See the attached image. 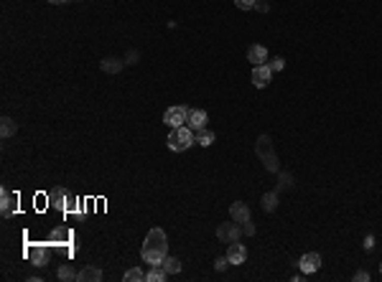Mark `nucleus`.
Returning a JSON list of instances; mask_svg holds the SVG:
<instances>
[{
	"label": "nucleus",
	"mask_w": 382,
	"mask_h": 282,
	"mask_svg": "<svg viewBox=\"0 0 382 282\" xmlns=\"http://www.w3.org/2000/svg\"><path fill=\"white\" fill-rule=\"evenodd\" d=\"M140 257H143V262L150 264V267L161 264V262L168 257V239H166V231H163V229L155 226V229L148 231V236H145V241H143V249H140Z\"/></svg>",
	"instance_id": "nucleus-1"
},
{
	"label": "nucleus",
	"mask_w": 382,
	"mask_h": 282,
	"mask_svg": "<svg viewBox=\"0 0 382 282\" xmlns=\"http://www.w3.org/2000/svg\"><path fill=\"white\" fill-rule=\"evenodd\" d=\"M255 153H258L260 163H263V165H265L270 173H278V170H280V163H278V155H275V148H273V140H270V135H260V137H258Z\"/></svg>",
	"instance_id": "nucleus-2"
},
{
	"label": "nucleus",
	"mask_w": 382,
	"mask_h": 282,
	"mask_svg": "<svg viewBox=\"0 0 382 282\" xmlns=\"http://www.w3.org/2000/svg\"><path fill=\"white\" fill-rule=\"evenodd\" d=\"M194 143H197V132L191 130L188 125L171 127V132H168V148H171V150L181 153V150H188Z\"/></svg>",
	"instance_id": "nucleus-3"
},
{
	"label": "nucleus",
	"mask_w": 382,
	"mask_h": 282,
	"mask_svg": "<svg viewBox=\"0 0 382 282\" xmlns=\"http://www.w3.org/2000/svg\"><path fill=\"white\" fill-rule=\"evenodd\" d=\"M188 110H191V107H183V104L168 107V110L163 112V122H166L168 127H181V125H186V120H188Z\"/></svg>",
	"instance_id": "nucleus-4"
},
{
	"label": "nucleus",
	"mask_w": 382,
	"mask_h": 282,
	"mask_svg": "<svg viewBox=\"0 0 382 282\" xmlns=\"http://www.w3.org/2000/svg\"><path fill=\"white\" fill-rule=\"evenodd\" d=\"M16 208H18V196L11 193L8 188H0V214H3V216H13Z\"/></svg>",
	"instance_id": "nucleus-5"
},
{
	"label": "nucleus",
	"mask_w": 382,
	"mask_h": 282,
	"mask_svg": "<svg viewBox=\"0 0 382 282\" xmlns=\"http://www.w3.org/2000/svg\"><path fill=\"white\" fill-rule=\"evenodd\" d=\"M217 236H219V241H225V244L240 241V226H237V221L219 224V229H217Z\"/></svg>",
	"instance_id": "nucleus-6"
},
{
	"label": "nucleus",
	"mask_w": 382,
	"mask_h": 282,
	"mask_svg": "<svg viewBox=\"0 0 382 282\" xmlns=\"http://www.w3.org/2000/svg\"><path fill=\"white\" fill-rule=\"evenodd\" d=\"M270 79H273V69L268 66V64H260V66H255L252 69V84L255 87H268L270 84Z\"/></svg>",
	"instance_id": "nucleus-7"
},
{
	"label": "nucleus",
	"mask_w": 382,
	"mask_h": 282,
	"mask_svg": "<svg viewBox=\"0 0 382 282\" xmlns=\"http://www.w3.org/2000/svg\"><path fill=\"white\" fill-rule=\"evenodd\" d=\"M26 257H28L36 267H46V262H49V249H46L44 244H36V246H28V249H26Z\"/></svg>",
	"instance_id": "nucleus-8"
},
{
	"label": "nucleus",
	"mask_w": 382,
	"mask_h": 282,
	"mask_svg": "<svg viewBox=\"0 0 382 282\" xmlns=\"http://www.w3.org/2000/svg\"><path fill=\"white\" fill-rule=\"evenodd\" d=\"M298 267H301V272L313 274V272L321 267V254H319V252H308V254H303V257H301V262H298Z\"/></svg>",
	"instance_id": "nucleus-9"
},
{
	"label": "nucleus",
	"mask_w": 382,
	"mask_h": 282,
	"mask_svg": "<svg viewBox=\"0 0 382 282\" xmlns=\"http://www.w3.org/2000/svg\"><path fill=\"white\" fill-rule=\"evenodd\" d=\"M207 122H209V117H207V112L204 110H188V120H186V125L194 130V132H199V130H204L207 127Z\"/></svg>",
	"instance_id": "nucleus-10"
},
{
	"label": "nucleus",
	"mask_w": 382,
	"mask_h": 282,
	"mask_svg": "<svg viewBox=\"0 0 382 282\" xmlns=\"http://www.w3.org/2000/svg\"><path fill=\"white\" fill-rule=\"evenodd\" d=\"M230 216H232V221L245 224V221H250V206L242 203V201H235V203L230 206Z\"/></svg>",
	"instance_id": "nucleus-11"
},
{
	"label": "nucleus",
	"mask_w": 382,
	"mask_h": 282,
	"mask_svg": "<svg viewBox=\"0 0 382 282\" xmlns=\"http://www.w3.org/2000/svg\"><path fill=\"white\" fill-rule=\"evenodd\" d=\"M49 203L59 211H67V203H69V191L67 188H56L49 193Z\"/></svg>",
	"instance_id": "nucleus-12"
},
{
	"label": "nucleus",
	"mask_w": 382,
	"mask_h": 282,
	"mask_svg": "<svg viewBox=\"0 0 382 282\" xmlns=\"http://www.w3.org/2000/svg\"><path fill=\"white\" fill-rule=\"evenodd\" d=\"M247 61H252V66L265 64V61H268V49H265V46H260V44L250 46V49H247Z\"/></svg>",
	"instance_id": "nucleus-13"
},
{
	"label": "nucleus",
	"mask_w": 382,
	"mask_h": 282,
	"mask_svg": "<svg viewBox=\"0 0 382 282\" xmlns=\"http://www.w3.org/2000/svg\"><path fill=\"white\" fill-rule=\"evenodd\" d=\"M227 259H230V264H242V262L247 259V249H245L242 244L232 241L230 249H227Z\"/></svg>",
	"instance_id": "nucleus-14"
},
{
	"label": "nucleus",
	"mask_w": 382,
	"mask_h": 282,
	"mask_svg": "<svg viewBox=\"0 0 382 282\" xmlns=\"http://www.w3.org/2000/svg\"><path fill=\"white\" fill-rule=\"evenodd\" d=\"M102 279V269L97 264H87L79 274H77V282H100Z\"/></svg>",
	"instance_id": "nucleus-15"
},
{
	"label": "nucleus",
	"mask_w": 382,
	"mask_h": 282,
	"mask_svg": "<svg viewBox=\"0 0 382 282\" xmlns=\"http://www.w3.org/2000/svg\"><path fill=\"white\" fill-rule=\"evenodd\" d=\"M122 66H125V61H122V59H115V56H107V59L100 61V69H102L105 74H120Z\"/></svg>",
	"instance_id": "nucleus-16"
},
{
	"label": "nucleus",
	"mask_w": 382,
	"mask_h": 282,
	"mask_svg": "<svg viewBox=\"0 0 382 282\" xmlns=\"http://www.w3.org/2000/svg\"><path fill=\"white\" fill-rule=\"evenodd\" d=\"M16 132H18V125H16L13 117H3V120H0V135H3V137H13Z\"/></svg>",
	"instance_id": "nucleus-17"
},
{
	"label": "nucleus",
	"mask_w": 382,
	"mask_h": 282,
	"mask_svg": "<svg viewBox=\"0 0 382 282\" xmlns=\"http://www.w3.org/2000/svg\"><path fill=\"white\" fill-rule=\"evenodd\" d=\"M77 269L72 267V264H59V269H56V277L61 279V282H72V279H77Z\"/></svg>",
	"instance_id": "nucleus-18"
},
{
	"label": "nucleus",
	"mask_w": 382,
	"mask_h": 282,
	"mask_svg": "<svg viewBox=\"0 0 382 282\" xmlns=\"http://www.w3.org/2000/svg\"><path fill=\"white\" fill-rule=\"evenodd\" d=\"M168 277V272L161 267V264H155V267H150V272L145 274V282H163Z\"/></svg>",
	"instance_id": "nucleus-19"
},
{
	"label": "nucleus",
	"mask_w": 382,
	"mask_h": 282,
	"mask_svg": "<svg viewBox=\"0 0 382 282\" xmlns=\"http://www.w3.org/2000/svg\"><path fill=\"white\" fill-rule=\"evenodd\" d=\"M161 267H163L168 274H178V272H181V262H178L176 257H166V259L161 262Z\"/></svg>",
	"instance_id": "nucleus-20"
},
{
	"label": "nucleus",
	"mask_w": 382,
	"mask_h": 282,
	"mask_svg": "<svg viewBox=\"0 0 382 282\" xmlns=\"http://www.w3.org/2000/svg\"><path fill=\"white\" fill-rule=\"evenodd\" d=\"M197 143H199L202 148H209V145L214 143V132H212V130H207V127H204V130H199V132H197Z\"/></svg>",
	"instance_id": "nucleus-21"
},
{
	"label": "nucleus",
	"mask_w": 382,
	"mask_h": 282,
	"mask_svg": "<svg viewBox=\"0 0 382 282\" xmlns=\"http://www.w3.org/2000/svg\"><path fill=\"white\" fill-rule=\"evenodd\" d=\"M275 206H278V191H268L263 196V208L265 211H275Z\"/></svg>",
	"instance_id": "nucleus-22"
},
{
	"label": "nucleus",
	"mask_w": 382,
	"mask_h": 282,
	"mask_svg": "<svg viewBox=\"0 0 382 282\" xmlns=\"http://www.w3.org/2000/svg\"><path fill=\"white\" fill-rule=\"evenodd\" d=\"M143 279H145V274H143L140 267H133V269L125 272V282H143Z\"/></svg>",
	"instance_id": "nucleus-23"
},
{
	"label": "nucleus",
	"mask_w": 382,
	"mask_h": 282,
	"mask_svg": "<svg viewBox=\"0 0 382 282\" xmlns=\"http://www.w3.org/2000/svg\"><path fill=\"white\" fill-rule=\"evenodd\" d=\"M235 6L242 8V11H252V8L258 6V0H235Z\"/></svg>",
	"instance_id": "nucleus-24"
},
{
	"label": "nucleus",
	"mask_w": 382,
	"mask_h": 282,
	"mask_svg": "<svg viewBox=\"0 0 382 282\" xmlns=\"http://www.w3.org/2000/svg\"><path fill=\"white\" fill-rule=\"evenodd\" d=\"M268 66H270V69H273V72H283V66H285V61H283V59H280V56H275V59H273V61H270V64H268Z\"/></svg>",
	"instance_id": "nucleus-25"
},
{
	"label": "nucleus",
	"mask_w": 382,
	"mask_h": 282,
	"mask_svg": "<svg viewBox=\"0 0 382 282\" xmlns=\"http://www.w3.org/2000/svg\"><path fill=\"white\" fill-rule=\"evenodd\" d=\"M293 186V175L291 173H280V188H291Z\"/></svg>",
	"instance_id": "nucleus-26"
},
{
	"label": "nucleus",
	"mask_w": 382,
	"mask_h": 282,
	"mask_svg": "<svg viewBox=\"0 0 382 282\" xmlns=\"http://www.w3.org/2000/svg\"><path fill=\"white\" fill-rule=\"evenodd\" d=\"M227 267H230V259H227V257H219V259L214 262V269H217V272H222V269H227Z\"/></svg>",
	"instance_id": "nucleus-27"
},
{
	"label": "nucleus",
	"mask_w": 382,
	"mask_h": 282,
	"mask_svg": "<svg viewBox=\"0 0 382 282\" xmlns=\"http://www.w3.org/2000/svg\"><path fill=\"white\" fill-rule=\"evenodd\" d=\"M138 51H128V56H125V64H138Z\"/></svg>",
	"instance_id": "nucleus-28"
},
{
	"label": "nucleus",
	"mask_w": 382,
	"mask_h": 282,
	"mask_svg": "<svg viewBox=\"0 0 382 282\" xmlns=\"http://www.w3.org/2000/svg\"><path fill=\"white\" fill-rule=\"evenodd\" d=\"M67 211H69V214H74V211H79V203H77V201H74L72 196H69V203H67Z\"/></svg>",
	"instance_id": "nucleus-29"
},
{
	"label": "nucleus",
	"mask_w": 382,
	"mask_h": 282,
	"mask_svg": "<svg viewBox=\"0 0 382 282\" xmlns=\"http://www.w3.org/2000/svg\"><path fill=\"white\" fill-rule=\"evenodd\" d=\"M242 231H245L247 236H252V234H255V226H252L250 221H245V224H242Z\"/></svg>",
	"instance_id": "nucleus-30"
},
{
	"label": "nucleus",
	"mask_w": 382,
	"mask_h": 282,
	"mask_svg": "<svg viewBox=\"0 0 382 282\" xmlns=\"http://www.w3.org/2000/svg\"><path fill=\"white\" fill-rule=\"evenodd\" d=\"M354 279H357V282H367V279H369V274H367L364 269H359V272L354 274Z\"/></svg>",
	"instance_id": "nucleus-31"
},
{
	"label": "nucleus",
	"mask_w": 382,
	"mask_h": 282,
	"mask_svg": "<svg viewBox=\"0 0 382 282\" xmlns=\"http://www.w3.org/2000/svg\"><path fill=\"white\" fill-rule=\"evenodd\" d=\"M255 8H258V11H263V13H268V11H270V6H268V3H260V0H258V6H255Z\"/></svg>",
	"instance_id": "nucleus-32"
},
{
	"label": "nucleus",
	"mask_w": 382,
	"mask_h": 282,
	"mask_svg": "<svg viewBox=\"0 0 382 282\" xmlns=\"http://www.w3.org/2000/svg\"><path fill=\"white\" fill-rule=\"evenodd\" d=\"M67 236H69L67 231H54V234H51V239H67Z\"/></svg>",
	"instance_id": "nucleus-33"
},
{
	"label": "nucleus",
	"mask_w": 382,
	"mask_h": 282,
	"mask_svg": "<svg viewBox=\"0 0 382 282\" xmlns=\"http://www.w3.org/2000/svg\"><path fill=\"white\" fill-rule=\"evenodd\" d=\"M46 3H54V6H59V3H67V0H46Z\"/></svg>",
	"instance_id": "nucleus-34"
},
{
	"label": "nucleus",
	"mask_w": 382,
	"mask_h": 282,
	"mask_svg": "<svg viewBox=\"0 0 382 282\" xmlns=\"http://www.w3.org/2000/svg\"><path fill=\"white\" fill-rule=\"evenodd\" d=\"M77 3H79V0H77Z\"/></svg>",
	"instance_id": "nucleus-35"
}]
</instances>
